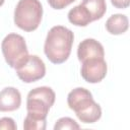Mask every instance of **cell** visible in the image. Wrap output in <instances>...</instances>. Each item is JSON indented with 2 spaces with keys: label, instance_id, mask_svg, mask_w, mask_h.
<instances>
[{
  "label": "cell",
  "instance_id": "cell-14",
  "mask_svg": "<svg viewBox=\"0 0 130 130\" xmlns=\"http://www.w3.org/2000/svg\"><path fill=\"white\" fill-rule=\"evenodd\" d=\"M79 124L70 117H63L56 121L54 125V130H64V129H79Z\"/></svg>",
  "mask_w": 130,
  "mask_h": 130
},
{
  "label": "cell",
  "instance_id": "cell-4",
  "mask_svg": "<svg viewBox=\"0 0 130 130\" xmlns=\"http://www.w3.org/2000/svg\"><path fill=\"white\" fill-rule=\"evenodd\" d=\"M55 99L56 94L49 86H39L31 89L26 98V116L37 120H46Z\"/></svg>",
  "mask_w": 130,
  "mask_h": 130
},
{
  "label": "cell",
  "instance_id": "cell-15",
  "mask_svg": "<svg viewBox=\"0 0 130 130\" xmlns=\"http://www.w3.org/2000/svg\"><path fill=\"white\" fill-rule=\"evenodd\" d=\"M17 126L12 118L3 117L0 119V130H16Z\"/></svg>",
  "mask_w": 130,
  "mask_h": 130
},
{
  "label": "cell",
  "instance_id": "cell-17",
  "mask_svg": "<svg viewBox=\"0 0 130 130\" xmlns=\"http://www.w3.org/2000/svg\"><path fill=\"white\" fill-rule=\"evenodd\" d=\"M111 3L113 4L114 7L119 8V9H125L129 6L130 0H111Z\"/></svg>",
  "mask_w": 130,
  "mask_h": 130
},
{
  "label": "cell",
  "instance_id": "cell-1",
  "mask_svg": "<svg viewBox=\"0 0 130 130\" xmlns=\"http://www.w3.org/2000/svg\"><path fill=\"white\" fill-rule=\"evenodd\" d=\"M74 35L72 30L63 26L55 25L47 34L44 52L53 64H62L70 56Z\"/></svg>",
  "mask_w": 130,
  "mask_h": 130
},
{
  "label": "cell",
  "instance_id": "cell-3",
  "mask_svg": "<svg viewBox=\"0 0 130 130\" xmlns=\"http://www.w3.org/2000/svg\"><path fill=\"white\" fill-rule=\"evenodd\" d=\"M43 17V6L39 0H19L14 9V23L24 31L36 30Z\"/></svg>",
  "mask_w": 130,
  "mask_h": 130
},
{
  "label": "cell",
  "instance_id": "cell-12",
  "mask_svg": "<svg viewBox=\"0 0 130 130\" xmlns=\"http://www.w3.org/2000/svg\"><path fill=\"white\" fill-rule=\"evenodd\" d=\"M80 4L88 10L92 21L101 19L107 11L106 0H82Z\"/></svg>",
  "mask_w": 130,
  "mask_h": 130
},
{
  "label": "cell",
  "instance_id": "cell-10",
  "mask_svg": "<svg viewBox=\"0 0 130 130\" xmlns=\"http://www.w3.org/2000/svg\"><path fill=\"white\" fill-rule=\"evenodd\" d=\"M129 26L128 17L125 14H114L106 21V29L111 35H122Z\"/></svg>",
  "mask_w": 130,
  "mask_h": 130
},
{
  "label": "cell",
  "instance_id": "cell-5",
  "mask_svg": "<svg viewBox=\"0 0 130 130\" xmlns=\"http://www.w3.org/2000/svg\"><path fill=\"white\" fill-rule=\"evenodd\" d=\"M1 50L6 63L14 69L28 58L25 40L18 34H8L1 43Z\"/></svg>",
  "mask_w": 130,
  "mask_h": 130
},
{
  "label": "cell",
  "instance_id": "cell-8",
  "mask_svg": "<svg viewBox=\"0 0 130 130\" xmlns=\"http://www.w3.org/2000/svg\"><path fill=\"white\" fill-rule=\"evenodd\" d=\"M77 57L80 62L92 58H104L105 50L103 45L94 39H84L77 47Z\"/></svg>",
  "mask_w": 130,
  "mask_h": 130
},
{
  "label": "cell",
  "instance_id": "cell-11",
  "mask_svg": "<svg viewBox=\"0 0 130 130\" xmlns=\"http://www.w3.org/2000/svg\"><path fill=\"white\" fill-rule=\"evenodd\" d=\"M67 17L68 20L76 26H86L92 21L88 10L81 4L71 8L67 14Z\"/></svg>",
  "mask_w": 130,
  "mask_h": 130
},
{
  "label": "cell",
  "instance_id": "cell-6",
  "mask_svg": "<svg viewBox=\"0 0 130 130\" xmlns=\"http://www.w3.org/2000/svg\"><path fill=\"white\" fill-rule=\"evenodd\" d=\"M18 78L25 82L31 83L42 79L46 75V65L37 55H28V58L17 68H15Z\"/></svg>",
  "mask_w": 130,
  "mask_h": 130
},
{
  "label": "cell",
  "instance_id": "cell-16",
  "mask_svg": "<svg viewBox=\"0 0 130 130\" xmlns=\"http://www.w3.org/2000/svg\"><path fill=\"white\" fill-rule=\"evenodd\" d=\"M49 5L54 8V9H57V10H60V9H63L65 8L66 6H68L69 4H71L72 2H74L75 0H47Z\"/></svg>",
  "mask_w": 130,
  "mask_h": 130
},
{
  "label": "cell",
  "instance_id": "cell-18",
  "mask_svg": "<svg viewBox=\"0 0 130 130\" xmlns=\"http://www.w3.org/2000/svg\"><path fill=\"white\" fill-rule=\"evenodd\" d=\"M4 1H5V0H0V6H2V5H3Z\"/></svg>",
  "mask_w": 130,
  "mask_h": 130
},
{
  "label": "cell",
  "instance_id": "cell-13",
  "mask_svg": "<svg viewBox=\"0 0 130 130\" xmlns=\"http://www.w3.org/2000/svg\"><path fill=\"white\" fill-rule=\"evenodd\" d=\"M47 127V120H37L26 116L23 121L24 130H45Z\"/></svg>",
  "mask_w": 130,
  "mask_h": 130
},
{
  "label": "cell",
  "instance_id": "cell-7",
  "mask_svg": "<svg viewBox=\"0 0 130 130\" xmlns=\"http://www.w3.org/2000/svg\"><path fill=\"white\" fill-rule=\"evenodd\" d=\"M81 77L89 83H98L102 81L108 71V66L104 58H92L81 62Z\"/></svg>",
  "mask_w": 130,
  "mask_h": 130
},
{
  "label": "cell",
  "instance_id": "cell-2",
  "mask_svg": "<svg viewBox=\"0 0 130 130\" xmlns=\"http://www.w3.org/2000/svg\"><path fill=\"white\" fill-rule=\"evenodd\" d=\"M68 107L85 124H92L102 117V109L93 100L91 92L84 87H76L67 95Z\"/></svg>",
  "mask_w": 130,
  "mask_h": 130
},
{
  "label": "cell",
  "instance_id": "cell-9",
  "mask_svg": "<svg viewBox=\"0 0 130 130\" xmlns=\"http://www.w3.org/2000/svg\"><path fill=\"white\" fill-rule=\"evenodd\" d=\"M21 105V94L13 86H7L0 90V112L16 111Z\"/></svg>",
  "mask_w": 130,
  "mask_h": 130
}]
</instances>
